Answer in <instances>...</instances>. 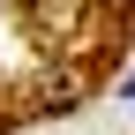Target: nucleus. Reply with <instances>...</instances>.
I'll return each instance as SVG.
<instances>
[{
	"label": "nucleus",
	"instance_id": "obj_1",
	"mask_svg": "<svg viewBox=\"0 0 135 135\" xmlns=\"http://www.w3.org/2000/svg\"><path fill=\"white\" fill-rule=\"evenodd\" d=\"M128 98H135V68H128Z\"/></svg>",
	"mask_w": 135,
	"mask_h": 135
}]
</instances>
